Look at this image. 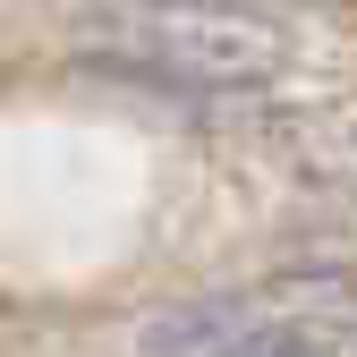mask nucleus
Listing matches in <instances>:
<instances>
[{
  "mask_svg": "<svg viewBox=\"0 0 357 357\" xmlns=\"http://www.w3.org/2000/svg\"><path fill=\"white\" fill-rule=\"evenodd\" d=\"M85 43L111 68L196 94H247L289 68V34L247 0H111L85 17Z\"/></svg>",
  "mask_w": 357,
  "mask_h": 357,
  "instance_id": "nucleus-1",
  "label": "nucleus"
},
{
  "mask_svg": "<svg viewBox=\"0 0 357 357\" xmlns=\"http://www.w3.org/2000/svg\"><path fill=\"white\" fill-rule=\"evenodd\" d=\"M255 315L247 298H204V306H188V315H170L153 340H145V357H221L238 340V324Z\"/></svg>",
  "mask_w": 357,
  "mask_h": 357,
  "instance_id": "nucleus-2",
  "label": "nucleus"
},
{
  "mask_svg": "<svg viewBox=\"0 0 357 357\" xmlns=\"http://www.w3.org/2000/svg\"><path fill=\"white\" fill-rule=\"evenodd\" d=\"M221 357H340V340L315 332V324H298V315H247Z\"/></svg>",
  "mask_w": 357,
  "mask_h": 357,
  "instance_id": "nucleus-3",
  "label": "nucleus"
}]
</instances>
